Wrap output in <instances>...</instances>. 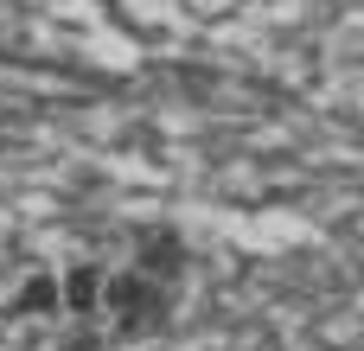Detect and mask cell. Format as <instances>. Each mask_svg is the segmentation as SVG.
<instances>
[{"mask_svg":"<svg viewBox=\"0 0 364 351\" xmlns=\"http://www.w3.org/2000/svg\"><path fill=\"white\" fill-rule=\"evenodd\" d=\"M102 275H109V269H96V262H77V269L64 275V288H58V301H64L70 313H83V320H90V313L102 307Z\"/></svg>","mask_w":364,"mask_h":351,"instance_id":"3957f363","label":"cell"},{"mask_svg":"<svg viewBox=\"0 0 364 351\" xmlns=\"http://www.w3.org/2000/svg\"><path fill=\"white\" fill-rule=\"evenodd\" d=\"M141 275H154V281H179V269H186V243L173 237V230H154V237H141V262H134Z\"/></svg>","mask_w":364,"mask_h":351,"instance_id":"7a4b0ae2","label":"cell"},{"mask_svg":"<svg viewBox=\"0 0 364 351\" xmlns=\"http://www.w3.org/2000/svg\"><path fill=\"white\" fill-rule=\"evenodd\" d=\"M64 301H58V281L51 275H32L26 288H19V313H58Z\"/></svg>","mask_w":364,"mask_h":351,"instance_id":"277c9868","label":"cell"},{"mask_svg":"<svg viewBox=\"0 0 364 351\" xmlns=\"http://www.w3.org/2000/svg\"><path fill=\"white\" fill-rule=\"evenodd\" d=\"M166 307H173V288H166V281H154V275H141V269L102 275V313L115 320L122 339L160 333V326H166Z\"/></svg>","mask_w":364,"mask_h":351,"instance_id":"6da1fadb","label":"cell"},{"mask_svg":"<svg viewBox=\"0 0 364 351\" xmlns=\"http://www.w3.org/2000/svg\"><path fill=\"white\" fill-rule=\"evenodd\" d=\"M64 351H96V333H77V339H64Z\"/></svg>","mask_w":364,"mask_h":351,"instance_id":"5b68a950","label":"cell"}]
</instances>
